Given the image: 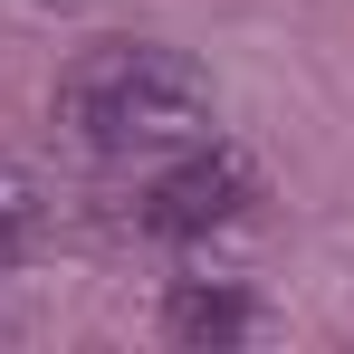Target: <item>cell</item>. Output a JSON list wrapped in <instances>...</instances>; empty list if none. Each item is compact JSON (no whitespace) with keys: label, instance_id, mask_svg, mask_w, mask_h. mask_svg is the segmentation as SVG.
<instances>
[{"label":"cell","instance_id":"3","mask_svg":"<svg viewBox=\"0 0 354 354\" xmlns=\"http://www.w3.org/2000/svg\"><path fill=\"white\" fill-rule=\"evenodd\" d=\"M163 326H173V345H239V335L259 326V306L239 288H173Z\"/></svg>","mask_w":354,"mask_h":354},{"label":"cell","instance_id":"2","mask_svg":"<svg viewBox=\"0 0 354 354\" xmlns=\"http://www.w3.org/2000/svg\"><path fill=\"white\" fill-rule=\"evenodd\" d=\"M249 201H259V163L230 153V144H201V153H182L173 173H153V192H144V230L201 239V230H230Z\"/></svg>","mask_w":354,"mask_h":354},{"label":"cell","instance_id":"1","mask_svg":"<svg viewBox=\"0 0 354 354\" xmlns=\"http://www.w3.org/2000/svg\"><path fill=\"white\" fill-rule=\"evenodd\" d=\"M58 124L67 144L134 163V153H173L211 134V77L201 58H182L163 39H106L58 77Z\"/></svg>","mask_w":354,"mask_h":354},{"label":"cell","instance_id":"4","mask_svg":"<svg viewBox=\"0 0 354 354\" xmlns=\"http://www.w3.org/2000/svg\"><path fill=\"white\" fill-rule=\"evenodd\" d=\"M19 230H29V182H19V173H0V259L19 249Z\"/></svg>","mask_w":354,"mask_h":354}]
</instances>
